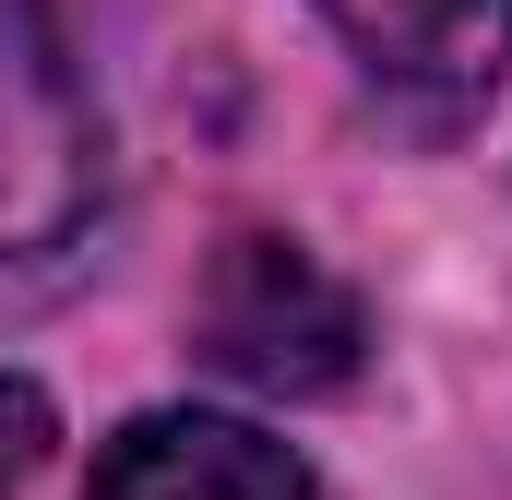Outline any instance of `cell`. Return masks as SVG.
I'll return each instance as SVG.
<instances>
[{"instance_id":"cell-1","label":"cell","mask_w":512,"mask_h":500,"mask_svg":"<svg viewBox=\"0 0 512 500\" xmlns=\"http://www.w3.org/2000/svg\"><path fill=\"white\" fill-rule=\"evenodd\" d=\"M96 203V108L48 0H0V262H36Z\"/></svg>"},{"instance_id":"cell-2","label":"cell","mask_w":512,"mask_h":500,"mask_svg":"<svg viewBox=\"0 0 512 500\" xmlns=\"http://www.w3.org/2000/svg\"><path fill=\"white\" fill-rule=\"evenodd\" d=\"M358 298L298 239H227L203 274V358L251 393H346L358 381Z\"/></svg>"},{"instance_id":"cell-5","label":"cell","mask_w":512,"mask_h":500,"mask_svg":"<svg viewBox=\"0 0 512 500\" xmlns=\"http://www.w3.org/2000/svg\"><path fill=\"white\" fill-rule=\"evenodd\" d=\"M36 453H48V393L0 370V500H12L24 477H36Z\"/></svg>"},{"instance_id":"cell-4","label":"cell","mask_w":512,"mask_h":500,"mask_svg":"<svg viewBox=\"0 0 512 500\" xmlns=\"http://www.w3.org/2000/svg\"><path fill=\"white\" fill-rule=\"evenodd\" d=\"M322 24L393 96H489L512 48V0H322Z\"/></svg>"},{"instance_id":"cell-3","label":"cell","mask_w":512,"mask_h":500,"mask_svg":"<svg viewBox=\"0 0 512 500\" xmlns=\"http://www.w3.org/2000/svg\"><path fill=\"white\" fill-rule=\"evenodd\" d=\"M84 500H322V477L251 429V417H203V405H155L96 453Z\"/></svg>"}]
</instances>
